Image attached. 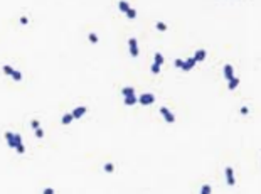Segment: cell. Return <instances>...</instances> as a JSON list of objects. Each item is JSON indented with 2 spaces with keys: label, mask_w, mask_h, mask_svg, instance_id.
<instances>
[{
  "label": "cell",
  "mask_w": 261,
  "mask_h": 194,
  "mask_svg": "<svg viewBox=\"0 0 261 194\" xmlns=\"http://www.w3.org/2000/svg\"><path fill=\"white\" fill-rule=\"evenodd\" d=\"M121 95H123L125 98L133 96L135 95V88H133V86H125V88H121Z\"/></svg>",
  "instance_id": "obj_11"
},
{
  "label": "cell",
  "mask_w": 261,
  "mask_h": 194,
  "mask_svg": "<svg viewBox=\"0 0 261 194\" xmlns=\"http://www.w3.org/2000/svg\"><path fill=\"white\" fill-rule=\"evenodd\" d=\"M86 106H78V108H74L71 113H73V117H74V120H78V118H81L84 113H86Z\"/></svg>",
  "instance_id": "obj_7"
},
{
  "label": "cell",
  "mask_w": 261,
  "mask_h": 194,
  "mask_svg": "<svg viewBox=\"0 0 261 194\" xmlns=\"http://www.w3.org/2000/svg\"><path fill=\"white\" fill-rule=\"evenodd\" d=\"M30 127L34 128V130H37V128L41 127V123H39V120H32V122H30Z\"/></svg>",
  "instance_id": "obj_27"
},
{
  "label": "cell",
  "mask_w": 261,
  "mask_h": 194,
  "mask_svg": "<svg viewBox=\"0 0 261 194\" xmlns=\"http://www.w3.org/2000/svg\"><path fill=\"white\" fill-rule=\"evenodd\" d=\"M223 74H224V78H226V81H229L234 78V68H232V64H226V66H224Z\"/></svg>",
  "instance_id": "obj_6"
},
{
  "label": "cell",
  "mask_w": 261,
  "mask_h": 194,
  "mask_svg": "<svg viewBox=\"0 0 261 194\" xmlns=\"http://www.w3.org/2000/svg\"><path fill=\"white\" fill-rule=\"evenodd\" d=\"M135 103H138V96H137V95L125 98V105H126V106H131V105H135Z\"/></svg>",
  "instance_id": "obj_15"
},
{
  "label": "cell",
  "mask_w": 261,
  "mask_h": 194,
  "mask_svg": "<svg viewBox=\"0 0 261 194\" xmlns=\"http://www.w3.org/2000/svg\"><path fill=\"white\" fill-rule=\"evenodd\" d=\"M201 194H212V188L209 184H204L201 188Z\"/></svg>",
  "instance_id": "obj_17"
},
{
  "label": "cell",
  "mask_w": 261,
  "mask_h": 194,
  "mask_svg": "<svg viewBox=\"0 0 261 194\" xmlns=\"http://www.w3.org/2000/svg\"><path fill=\"white\" fill-rule=\"evenodd\" d=\"M239 113H241V115H248L249 108H248V106H241V108H239Z\"/></svg>",
  "instance_id": "obj_28"
},
{
  "label": "cell",
  "mask_w": 261,
  "mask_h": 194,
  "mask_svg": "<svg viewBox=\"0 0 261 194\" xmlns=\"http://www.w3.org/2000/svg\"><path fill=\"white\" fill-rule=\"evenodd\" d=\"M238 86H239V78H238V76H234L232 80L227 81V88H229L231 91H232V89H236Z\"/></svg>",
  "instance_id": "obj_14"
},
{
  "label": "cell",
  "mask_w": 261,
  "mask_h": 194,
  "mask_svg": "<svg viewBox=\"0 0 261 194\" xmlns=\"http://www.w3.org/2000/svg\"><path fill=\"white\" fill-rule=\"evenodd\" d=\"M206 56H207V51H206V49H197V51H195V54H194L195 63H201V61H204V59H206Z\"/></svg>",
  "instance_id": "obj_8"
},
{
  "label": "cell",
  "mask_w": 261,
  "mask_h": 194,
  "mask_svg": "<svg viewBox=\"0 0 261 194\" xmlns=\"http://www.w3.org/2000/svg\"><path fill=\"white\" fill-rule=\"evenodd\" d=\"M160 68H162V66H159V64L153 63L152 66H150V71H152V74H159V73H160Z\"/></svg>",
  "instance_id": "obj_20"
},
{
  "label": "cell",
  "mask_w": 261,
  "mask_h": 194,
  "mask_svg": "<svg viewBox=\"0 0 261 194\" xmlns=\"http://www.w3.org/2000/svg\"><path fill=\"white\" fill-rule=\"evenodd\" d=\"M15 150H17V154H24V152H26V145H24V142H20L19 145L15 147Z\"/></svg>",
  "instance_id": "obj_23"
},
{
  "label": "cell",
  "mask_w": 261,
  "mask_h": 194,
  "mask_svg": "<svg viewBox=\"0 0 261 194\" xmlns=\"http://www.w3.org/2000/svg\"><path fill=\"white\" fill-rule=\"evenodd\" d=\"M10 78H12L14 81H20V80H22V73L15 69V71H14V73H12V76H10Z\"/></svg>",
  "instance_id": "obj_18"
},
{
  "label": "cell",
  "mask_w": 261,
  "mask_h": 194,
  "mask_svg": "<svg viewBox=\"0 0 261 194\" xmlns=\"http://www.w3.org/2000/svg\"><path fill=\"white\" fill-rule=\"evenodd\" d=\"M226 182L227 186H234L236 184V177H234V171H232V167H226Z\"/></svg>",
  "instance_id": "obj_5"
},
{
  "label": "cell",
  "mask_w": 261,
  "mask_h": 194,
  "mask_svg": "<svg viewBox=\"0 0 261 194\" xmlns=\"http://www.w3.org/2000/svg\"><path fill=\"white\" fill-rule=\"evenodd\" d=\"M73 120H74L73 113H64L62 118H61V123H62V125H71V123H73Z\"/></svg>",
  "instance_id": "obj_12"
},
{
  "label": "cell",
  "mask_w": 261,
  "mask_h": 194,
  "mask_svg": "<svg viewBox=\"0 0 261 194\" xmlns=\"http://www.w3.org/2000/svg\"><path fill=\"white\" fill-rule=\"evenodd\" d=\"M42 194H54V189H52V188H46L44 191H42Z\"/></svg>",
  "instance_id": "obj_30"
},
{
  "label": "cell",
  "mask_w": 261,
  "mask_h": 194,
  "mask_svg": "<svg viewBox=\"0 0 261 194\" xmlns=\"http://www.w3.org/2000/svg\"><path fill=\"white\" fill-rule=\"evenodd\" d=\"M130 9H131V7H130V3H128L126 0H120V2H118V10H120V12L126 14Z\"/></svg>",
  "instance_id": "obj_10"
},
{
  "label": "cell",
  "mask_w": 261,
  "mask_h": 194,
  "mask_svg": "<svg viewBox=\"0 0 261 194\" xmlns=\"http://www.w3.org/2000/svg\"><path fill=\"white\" fill-rule=\"evenodd\" d=\"M19 22L22 24V26H26V24H29V19H27V17H24V15H22V17H20V19H19Z\"/></svg>",
  "instance_id": "obj_29"
},
{
  "label": "cell",
  "mask_w": 261,
  "mask_h": 194,
  "mask_svg": "<svg viewBox=\"0 0 261 194\" xmlns=\"http://www.w3.org/2000/svg\"><path fill=\"white\" fill-rule=\"evenodd\" d=\"M88 39L93 42V44H98V41H99V39H98V35H96L94 32H89V34H88Z\"/></svg>",
  "instance_id": "obj_19"
},
{
  "label": "cell",
  "mask_w": 261,
  "mask_h": 194,
  "mask_svg": "<svg viewBox=\"0 0 261 194\" xmlns=\"http://www.w3.org/2000/svg\"><path fill=\"white\" fill-rule=\"evenodd\" d=\"M138 103H142L143 106L152 105V103H155V95L153 93H143L142 96H138Z\"/></svg>",
  "instance_id": "obj_3"
},
{
  "label": "cell",
  "mask_w": 261,
  "mask_h": 194,
  "mask_svg": "<svg viewBox=\"0 0 261 194\" xmlns=\"http://www.w3.org/2000/svg\"><path fill=\"white\" fill-rule=\"evenodd\" d=\"M157 29H159L160 32H165L167 31V24L162 22V20H159V22H157Z\"/></svg>",
  "instance_id": "obj_21"
},
{
  "label": "cell",
  "mask_w": 261,
  "mask_h": 194,
  "mask_svg": "<svg viewBox=\"0 0 261 194\" xmlns=\"http://www.w3.org/2000/svg\"><path fill=\"white\" fill-rule=\"evenodd\" d=\"M194 66H195V59L194 57H187V59L184 61V68H182V71H191Z\"/></svg>",
  "instance_id": "obj_9"
},
{
  "label": "cell",
  "mask_w": 261,
  "mask_h": 194,
  "mask_svg": "<svg viewBox=\"0 0 261 194\" xmlns=\"http://www.w3.org/2000/svg\"><path fill=\"white\" fill-rule=\"evenodd\" d=\"M159 111H160V115L163 117V120H165L167 123H174V122H175V115L167 108V106H160Z\"/></svg>",
  "instance_id": "obj_2"
},
{
  "label": "cell",
  "mask_w": 261,
  "mask_h": 194,
  "mask_svg": "<svg viewBox=\"0 0 261 194\" xmlns=\"http://www.w3.org/2000/svg\"><path fill=\"white\" fill-rule=\"evenodd\" d=\"M175 68H179V69H182V68H184V59H180V57H179V59H175Z\"/></svg>",
  "instance_id": "obj_25"
},
{
  "label": "cell",
  "mask_w": 261,
  "mask_h": 194,
  "mask_svg": "<svg viewBox=\"0 0 261 194\" xmlns=\"http://www.w3.org/2000/svg\"><path fill=\"white\" fill-rule=\"evenodd\" d=\"M113 171H115V164H111V162L105 164V172H113Z\"/></svg>",
  "instance_id": "obj_24"
},
{
  "label": "cell",
  "mask_w": 261,
  "mask_h": 194,
  "mask_svg": "<svg viewBox=\"0 0 261 194\" xmlns=\"http://www.w3.org/2000/svg\"><path fill=\"white\" fill-rule=\"evenodd\" d=\"M128 49H130L131 57H138V54H140V49H138V41H137L135 37H130V39H128Z\"/></svg>",
  "instance_id": "obj_1"
},
{
  "label": "cell",
  "mask_w": 261,
  "mask_h": 194,
  "mask_svg": "<svg viewBox=\"0 0 261 194\" xmlns=\"http://www.w3.org/2000/svg\"><path fill=\"white\" fill-rule=\"evenodd\" d=\"M34 132H35V137L37 138H44V130H42L41 127H39L37 130H34Z\"/></svg>",
  "instance_id": "obj_26"
},
{
  "label": "cell",
  "mask_w": 261,
  "mask_h": 194,
  "mask_svg": "<svg viewBox=\"0 0 261 194\" xmlns=\"http://www.w3.org/2000/svg\"><path fill=\"white\" fill-rule=\"evenodd\" d=\"M5 140H7V145L10 149H15L17 147V134L14 132H5Z\"/></svg>",
  "instance_id": "obj_4"
},
{
  "label": "cell",
  "mask_w": 261,
  "mask_h": 194,
  "mask_svg": "<svg viewBox=\"0 0 261 194\" xmlns=\"http://www.w3.org/2000/svg\"><path fill=\"white\" fill-rule=\"evenodd\" d=\"M163 61H165V57H163V54H162V52H155V54H153V63H155V64L162 66V64H163Z\"/></svg>",
  "instance_id": "obj_13"
},
{
  "label": "cell",
  "mask_w": 261,
  "mask_h": 194,
  "mask_svg": "<svg viewBox=\"0 0 261 194\" xmlns=\"http://www.w3.org/2000/svg\"><path fill=\"white\" fill-rule=\"evenodd\" d=\"M126 17H128V19H137V10H135V9H130V10L126 12Z\"/></svg>",
  "instance_id": "obj_22"
},
{
  "label": "cell",
  "mask_w": 261,
  "mask_h": 194,
  "mask_svg": "<svg viewBox=\"0 0 261 194\" xmlns=\"http://www.w3.org/2000/svg\"><path fill=\"white\" fill-rule=\"evenodd\" d=\"M2 71H3V73H5V74H7V76H12V73H14V71H15V69H14L12 66H9V64H5V66L2 68Z\"/></svg>",
  "instance_id": "obj_16"
}]
</instances>
